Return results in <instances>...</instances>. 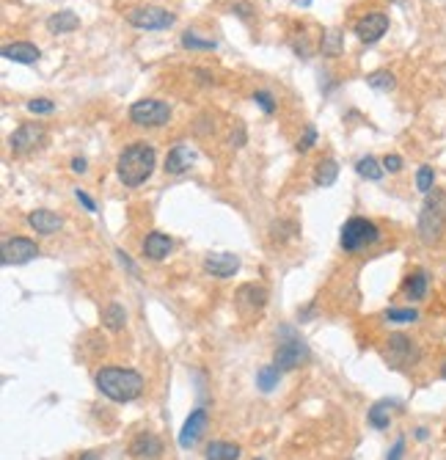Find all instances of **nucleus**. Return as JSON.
Returning <instances> with one entry per match:
<instances>
[{"label": "nucleus", "mask_w": 446, "mask_h": 460, "mask_svg": "<svg viewBox=\"0 0 446 460\" xmlns=\"http://www.w3.org/2000/svg\"><path fill=\"white\" fill-rule=\"evenodd\" d=\"M78 28H80V17L75 12H69V9L56 12L53 17H47V31L50 34H72Z\"/></svg>", "instance_id": "412c9836"}, {"label": "nucleus", "mask_w": 446, "mask_h": 460, "mask_svg": "<svg viewBox=\"0 0 446 460\" xmlns=\"http://www.w3.org/2000/svg\"><path fill=\"white\" fill-rule=\"evenodd\" d=\"M237 271H240V257L229 254V251L207 254V260H204V273L215 276V279H232Z\"/></svg>", "instance_id": "ddd939ff"}, {"label": "nucleus", "mask_w": 446, "mask_h": 460, "mask_svg": "<svg viewBox=\"0 0 446 460\" xmlns=\"http://www.w3.org/2000/svg\"><path fill=\"white\" fill-rule=\"evenodd\" d=\"M28 226L34 229L36 235H45V238H50V235L61 232L64 218H61V215H56L53 209H34V212L28 215Z\"/></svg>", "instance_id": "f3484780"}, {"label": "nucleus", "mask_w": 446, "mask_h": 460, "mask_svg": "<svg viewBox=\"0 0 446 460\" xmlns=\"http://www.w3.org/2000/svg\"><path fill=\"white\" fill-rule=\"evenodd\" d=\"M99 394L113 402H132L143 394V375L130 367H102L94 375Z\"/></svg>", "instance_id": "f03ea898"}, {"label": "nucleus", "mask_w": 446, "mask_h": 460, "mask_svg": "<svg viewBox=\"0 0 446 460\" xmlns=\"http://www.w3.org/2000/svg\"><path fill=\"white\" fill-rule=\"evenodd\" d=\"M314 141H317V130H314V127H309V130H306V135H303V141L298 143V152H309V149L314 146Z\"/></svg>", "instance_id": "c9c22d12"}, {"label": "nucleus", "mask_w": 446, "mask_h": 460, "mask_svg": "<svg viewBox=\"0 0 446 460\" xmlns=\"http://www.w3.org/2000/svg\"><path fill=\"white\" fill-rule=\"evenodd\" d=\"M427 287H430V276H427V271H413V273L402 281V295H405L408 301L419 303V301L427 298Z\"/></svg>", "instance_id": "aec40b11"}, {"label": "nucleus", "mask_w": 446, "mask_h": 460, "mask_svg": "<svg viewBox=\"0 0 446 460\" xmlns=\"http://www.w3.org/2000/svg\"><path fill=\"white\" fill-rule=\"evenodd\" d=\"M380 240V229L375 220L369 218H361V215H353L344 220L342 226V235H339V246L347 251V254H355L361 249H369Z\"/></svg>", "instance_id": "20e7f679"}, {"label": "nucleus", "mask_w": 446, "mask_h": 460, "mask_svg": "<svg viewBox=\"0 0 446 460\" xmlns=\"http://www.w3.org/2000/svg\"><path fill=\"white\" fill-rule=\"evenodd\" d=\"M287 334H290V339H284V342L276 347V353H273V364H276L281 372L298 369V367H303V364L312 358L309 345H306L301 336H295L290 328H287Z\"/></svg>", "instance_id": "423d86ee"}, {"label": "nucleus", "mask_w": 446, "mask_h": 460, "mask_svg": "<svg viewBox=\"0 0 446 460\" xmlns=\"http://www.w3.org/2000/svg\"><path fill=\"white\" fill-rule=\"evenodd\" d=\"M386 31H388V17H386V14H380V12L366 14V17H361V20L355 23V36H358L361 42H366V45L377 42Z\"/></svg>", "instance_id": "2eb2a0df"}, {"label": "nucleus", "mask_w": 446, "mask_h": 460, "mask_svg": "<svg viewBox=\"0 0 446 460\" xmlns=\"http://www.w3.org/2000/svg\"><path fill=\"white\" fill-rule=\"evenodd\" d=\"M102 325L108 328V331H113V334H119V331H124V325H127V309L121 306V303H108L105 309H102Z\"/></svg>", "instance_id": "5701e85b"}, {"label": "nucleus", "mask_w": 446, "mask_h": 460, "mask_svg": "<svg viewBox=\"0 0 446 460\" xmlns=\"http://www.w3.org/2000/svg\"><path fill=\"white\" fill-rule=\"evenodd\" d=\"M383 317H386L388 323H399V325H402V323H416V320H419V312H416V309H388Z\"/></svg>", "instance_id": "2f4dec72"}, {"label": "nucleus", "mask_w": 446, "mask_h": 460, "mask_svg": "<svg viewBox=\"0 0 446 460\" xmlns=\"http://www.w3.org/2000/svg\"><path fill=\"white\" fill-rule=\"evenodd\" d=\"M196 157H198V152L190 146V143H176L171 152H168V157H165V174H185L193 163H196Z\"/></svg>", "instance_id": "dca6fc26"}, {"label": "nucleus", "mask_w": 446, "mask_h": 460, "mask_svg": "<svg viewBox=\"0 0 446 460\" xmlns=\"http://www.w3.org/2000/svg\"><path fill=\"white\" fill-rule=\"evenodd\" d=\"M36 257H39V246L31 238H9V240H3V257H0L3 268L25 265V262H31Z\"/></svg>", "instance_id": "1a4fd4ad"}, {"label": "nucleus", "mask_w": 446, "mask_h": 460, "mask_svg": "<svg viewBox=\"0 0 446 460\" xmlns=\"http://www.w3.org/2000/svg\"><path fill=\"white\" fill-rule=\"evenodd\" d=\"M127 23L141 31H163V28H171L176 23V17L160 6H138V9L127 12Z\"/></svg>", "instance_id": "0eeeda50"}, {"label": "nucleus", "mask_w": 446, "mask_h": 460, "mask_svg": "<svg viewBox=\"0 0 446 460\" xmlns=\"http://www.w3.org/2000/svg\"><path fill=\"white\" fill-rule=\"evenodd\" d=\"M75 198H78V201H80V204H83L89 212H97V201H94V198L86 193V190H80V187H78V190H75Z\"/></svg>", "instance_id": "e433bc0d"}, {"label": "nucleus", "mask_w": 446, "mask_h": 460, "mask_svg": "<svg viewBox=\"0 0 446 460\" xmlns=\"http://www.w3.org/2000/svg\"><path fill=\"white\" fill-rule=\"evenodd\" d=\"M42 138H45V127L36 124V122H25V124H20V127L12 133L9 146H12L14 154H25V152L36 149V146L42 143Z\"/></svg>", "instance_id": "f8f14e48"}, {"label": "nucleus", "mask_w": 446, "mask_h": 460, "mask_svg": "<svg viewBox=\"0 0 446 460\" xmlns=\"http://www.w3.org/2000/svg\"><path fill=\"white\" fill-rule=\"evenodd\" d=\"M3 58L14 61V64H36L42 58V50L36 45H31V42H14V45L3 47Z\"/></svg>", "instance_id": "6ab92c4d"}, {"label": "nucleus", "mask_w": 446, "mask_h": 460, "mask_svg": "<svg viewBox=\"0 0 446 460\" xmlns=\"http://www.w3.org/2000/svg\"><path fill=\"white\" fill-rule=\"evenodd\" d=\"M383 168H386L388 174H397V171L402 168V157H399V154H386V157H383Z\"/></svg>", "instance_id": "f704fd0d"}, {"label": "nucleus", "mask_w": 446, "mask_h": 460, "mask_svg": "<svg viewBox=\"0 0 446 460\" xmlns=\"http://www.w3.org/2000/svg\"><path fill=\"white\" fill-rule=\"evenodd\" d=\"M154 165H157V152L152 143L146 141H135L130 143L119 160H116V176L124 187H138L143 185L152 174H154Z\"/></svg>", "instance_id": "f257e3e1"}, {"label": "nucleus", "mask_w": 446, "mask_h": 460, "mask_svg": "<svg viewBox=\"0 0 446 460\" xmlns=\"http://www.w3.org/2000/svg\"><path fill=\"white\" fill-rule=\"evenodd\" d=\"M25 108H28L31 113H36V116H45V113H53V111H56V105H53L50 100H45V97H39V100H31Z\"/></svg>", "instance_id": "72a5a7b5"}, {"label": "nucleus", "mask_w": 446, "mask_h": 460, "mask_svg": "<svg viewBox=\"0 0 446 460\" xmlns=\"http://www.w3.org/2000/svg\"><path fill=\"white\" fill-rule=\"evenodd\" d=\"M279 383H281V369H279L276 364H268V367H262V369L257 372V386H259V391L270 394V391H276Z\"/></svg>", "instance_id": "a878e982"}, {"label": "nucleus", "mask_w": 446, "mask_h": 460, "mask_svg": "<svg viewBox=\"0 0 446 460\" xmlns=\"http://www.w3.org/2000/svg\"><path fill=\"white\" fill-rule=\"evenodd\" d=\"M209 427V411L207 408H193L190 411V416L185 419V424H182V430H179V446L182 449H193L196 444H198V438L204 435V430Z\"/></svg>", "instance_id": "9b49d317"}, {"label": "nucleus", "mask_w": 446, "mask_h": 460, "mask_svg": "<svg viewBox=\"0 0 446 460\" xmlns=\"http://www.w3.org/2000/svg\"><path fill=\"white\" fill-rule=\"evenodd\" d=\"M416 438H419V441H424V438H427V430H424V427H419V430H416Z\"/></svg>", "instance_id": "37998d69"}, {"label": "nucleus", "mask_w": 446, "mask_h": 460, "mask_svg": "<svg viewBox=\"0 0 446 460\" xmlns=\"http://www.w3.org/2000/svg\"><path fill=\"white\" fill-rule=\"evenodd\" d=\"M402 452H405V438H397V441H394V446L388 449L386 460H402Z\"/></svg>", "instance_id": "4c0bfd02"}, {"label": "nucleus", "mask_w": 446, "mask_h": 460, "mask_svg": "<svg viewBox=\"0 0 446 460\" xmlns=\"http://www.w3.org/2000/svg\"><path fill=\"white\" fill-rule=\"evenodd\" d=\"M143 257L146 260H152V262H163L171 251H174V243H171V238L168 235H163V232H149L146 238H143Z\"/></svg>", "instance_id": "a211bd4d"}, {"label": "nucleus", "mask_w": 446, "mask_h": 460, "mask_svg": "<svg viewBox=\"0 0 446 460\" xmlns=\"http://www.w3.org/2000/svg\"><path fill=\"white\" fill-rule=\"evenodd\" d=\"M257 460H262V457H257Z\"/></svg>", "instance_id": "49530a36"}, {"label": "nucleus", "mask_w": 446, "mask_h": 460, "mask_svg": "<svg viewBox=\"0 0 446 460\" xmlns=\"http://www.w3.org/2000/svg\"><path fill=\"white\" fill-rule=\"evenodd\" d=\"M182 47H187V50H215L218 45H215V39H201V36H196L193 31H187V34L182 36Z\"/></svg>", "instance_id": "c85d7f7f"}, {"label": "nucleus", "mask_w": 446, "mask_h": 460, "mask_svg": "<svg viewBox=\"0 0 446 460\" xmlns=\"http://www.w3.org/2000/svg\"><path fill=\"white\" fill-rule=\"evenodd\" d=\"M388 408H391L388 400H380V402H375V405L369 408L366 419H369V424H372L375 430H388V424H391V413H388Z\"/></svg>", "instance_id": "bb28decb"}, {"label": "nucleus", "mask_w": 446, "mask_h": 460, "mask_svg": "<svg viewBox=\"0 0 446 460\" xmlns=\"http://www.w3.org/2000/svg\"><path fill=\"white\" fill-rule=\"evenodd\" d=\"M86 168H89V163H86L83 157H75V160H72V171H75V174H86Z\"/></svg>", "instance_id": "58836bf2"}, {"label": "nucleus", "mask_w": 446, "mask_h": 460, "mask_svg": "<svg viewBox=\"0 0 446 460\" xmlns=\"http://www.w3.org/2000/svg\"><path fill=\"white\" fill-rule=\"evenodd\" d=\"M383 160H375L372 154H366V157H361L358 163H355V174L358 176H364V179H369V182H377L380 176H383Z\"/></svg>", "instance_id": "393cba45"}, {"label": "nucleus", "mask_w": 446, "mask_h": 460, "mask_svg": "<svg viewBox=\"0 0 446 460\" xmlns=\"http://www.w3.org/2000/svg\"><path fill=\"white\" fill-rule=\"evenodd\" d=\"M78 460H102V455H99L97 449H89V452H83Z\"/></svg>", "instance_id": "a19ab883"}, {"label": "nucleus", "mask_w": 446, "mask_h": 460, "mask_svg": "<svg viewBox=\"0 0 446 460\" xmlns=\"http://www.w3.org/2000/svg\"><path fill=\"white\" fill-rule=\"evenodd\" d=\"M168 119H171V108L163 100H138L130 105V122L135 127L154 130V127L168 124Z\"/></svg>", "instance_id": "39448f33"}, {"label": "nucleus", "mask_w": 446, "mask_h": 460, "mask_svg": "<svg viewBox=\"0 0 446 460\" xmlns=\"http://www.w3.org/2000/svg\"><path fill=\"white\" fill-rule=\"evenodd\" d=\"M130 455H132L135 460H157V457L163 455V441H160L154 433L143 430V433H138V435L130 441Z\"/></svg>", "instance_id": "4468645a"}, {"label": "nucleus", "mask_w": 446, "mask_h": 460, "mask_svg": "<svg viewBox=\"0 0 446 460\" xmlns=\"http://www.w3.org/2000/svg\"><path fill=\"white\" fill-rule=\"evenodd\" d=\"M298 6H312V0H295Z\"/></svg>", "instance_id": "c03bdc74"}, {"label": "nucleus", "mask_w": 446, "mask_h": 460, "mask_svg": "<svg viewBox=\"0 0 446 460\" xmlns=\"http://www.w3.org/2000/svg\"><path fill=\"white\" fill-rule=\"evenodd\" d=\"M336 176H339V163L333 157H325L314 165V185L317 187H331L336 182Z\"/></svg>", "instance_id": "b1692460"}, {"label": "nucleus", "mask_w": 446, "mask_h": 460, "mask_svg": "<svg viewBox=\"0 0 446 460\" xmlns=\"http://www.w3.org/2000/svg\"><path fill=\"white\" fill-rule=\"evenodd\" d=\"M386 358H388L394 367H413V364H419L421 350H419V345H416L410 336H405V334H391V336L386 339Z\"/></svg>", "instance_id": "6e6552de"}, {"label": "nucleus", "mask_w": 446, "mask_h": 460, "mask_svg": "<svg viewBox=\"0 0 446 460\" xmlns=\"http://www.w3.org/2000/svg\"><path fill=\"white\" fill-rule=\"evenodd\" d=\"M432 185H435V171H432V165H419V171H416V187L427 196V193L432 190Z\"/></svg>", "instance_id": "7c9ffc66"}, {"label": "nucleus", "mask_w": 446, "mask_h": 460, "mask_svg": "<svg viewBox=\"0 0 446 460\" xmlns=\"http://www.w3.org/2000/svg\"><path fill=\"white\" fill-rule=\"evenodd\" d=\"M342 50H344V39H342V34H339L336 28L325 31V34H322V56L336 58V56H342Z\"/></svg>", "instance_id": "cd10ccee"}, {"label": "nucleus", "mask_w": 446, "mask_h": 460, "mask_svg": "<svg viewBox=\"0 0 446 460\" xmlns=\"http://www.w3.org/2000/svg\"><path fill=\"white\" fill-rule=\"evenodd\" d=\"M237 14H240V17H248V6H246V3H240V6H237Z\"/></svg>", "instance_id": "79ce46f5"}, {"label": "nucleus", "mask_w": 446, "mask_h": 460, "mask_svg": "<svg viewBox=\"0 0 446 460\" xmlns=\"http://www.w3.org/2000/svg\"><path fill=\"white\" fill-rule=\"evenodd\" d=\"M204 460H240V446L232 441H209L204 449Z\"/></svg>", "instance_id": "4be33fe9"}, {"label": "nucleus", "mask_w": 446, "mask_h": 460, "mask_svg": "<svg viewBox=\"0 0 446 460\" xmlns=\"http://www.w3.org/2000/svg\"><path fill=\"white\" fill-rule=\"evenodd\" d=\"M441 378H443V380H446V364H443V367H441Z\"/></svg>", "instance_id": "a18cd8bd"}, {"label": "nucleus", "mask_w": 446, "mask_h": 460, "mask_svg": "<svg viewBox=\"0 0 446 460\" xmlns=\"http://www.w3.org/2000/svg\"><path fill=\"white\" fill-rule=\"evenodd\" d=\"M235 306L243 317H257L268 306V290L262 284H243L235 292Z\"/></svg>", "instance_id": "9d476101"}, {"label": "nucleus", "mask_w": 446, "mask_h": 460, "mask_svg": "<svg viewBox=\"0 0 446 460\" xmlns=\"http://www.w3.org/2000/svg\"><path fill=\"white\" fill-rule=\"evenodd\" d=\"M254 102H257V105H259L268 116H270V113H276V100H273V94H270V91H257V94H254Z\"/></svg>", "instance_id": "473e14b6"}, {"label": "nucleus", "mask_w": 446, "mask_h": 460, "mask_svg": "<svg viewBox=\"0 0 446 460\" xmlns=\"http://www.w3.org/2000/svg\"><path fill=\"white\" fill-rule=\"evenodd\" d=\"M243 143H246V130L237 127V135L232 133V146H243Z\"/></svg>", "instance_id": "ea45409f"}, {"label": "nucleus", "mask_w": 446, "mask_h": 460, "mask_svg": "<svg viewBox=\"0 0 446 460\" xmlns=\"http://www.w3.org/2000/svg\"><path fill=\"white\" fill-rule=\"evenodd\" d=\"M366 83H369L372 89H377V91H391V89L397 86V80H394L391 72H372V75L366 78Z\"/></svg>", "instance_id": "c756f323"}, {"label": "nucleus", "mask_w": 446, "mask_h": 460, "mask_svg": "<svg viewBox=\"0 0 446 460\" xmlns=\"http://www.w3.org/2000/svg\"><path fill=\"white\" fill-rule=\"evenodd\" d=\"M446 232V193L430 190L419 212V238L427 246H435Z\"/></svg>", "instance_id": "7ed1b4c3"}]
</instances>
